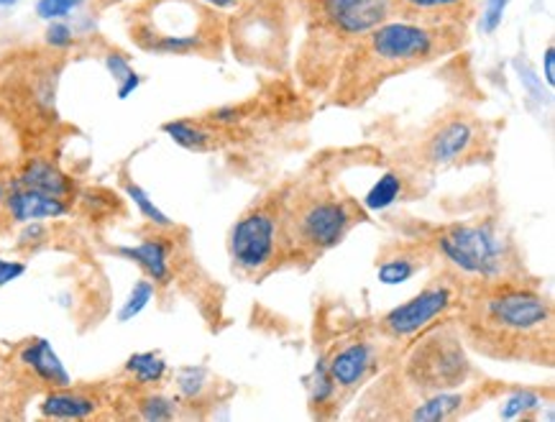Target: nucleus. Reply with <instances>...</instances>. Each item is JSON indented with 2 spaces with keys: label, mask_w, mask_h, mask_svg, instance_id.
I'll return each mask as SVG.
<instances>
[{
  "label": "nucleus",
  "mask_w": 555,
  "mask_h": 422,
  "mask_svg": "<svg viewBox=\"0 0 555 422\" xmlns=\"http://www.w3.org/2000/svg\"><path fill=\"white\" fill-rule=\"evenodd\" d=\"M156 231L159 233L149 235L139 246L116 248V254L131 259L154 284H169L175 279V241L169 239L167 231L172 228H156Z\"/></svg>",
  "instance_id": "16"
},
{
  "label": "nucleus",
  "mask_w": 555,
  "mask_h": 422,
  "mask_svg": "<svg viewBox=\"0 0 555 422\" xmlns=\"http://www.w3.org/2000/svg\"><path fill=\"white\" fill-rule=\"evenodd\" d=\"M323 361L333 379V386H336L338 399L346 402V399L359 395L384 369L400 361V354L389 343H384L372 325L364 323L353 333L344 335L331 354H323Z\"/></svg>",
  "instance_id": "13"
},
{
  "label": "nucleus",
  "mask_w": 555,
  "mask_h": 422,
  "mask_svg": "<svg viewBox=\"0 0 555 422\" xmlns=\"http://www.w3.org/2000/svg\"><path fill=\"white\" fill-rule=\"evenodd\" d=\"M466 290L468 284L453 269L436 264V271L420 287V292H415L408 303L391 307V310L379 315V318H374L369 325L374 328V333L384 343H389L402 356L404 348L417 335L430 331L433 325L443 323V320L455 318V312L464 305Z\"/></svg>",
  "instance_id": "12"
},
{
  "label": "nucleus",
  "mask_w": 555,
  "mask_h": 422,
  "mask_svg": "<svg viewBox=\"0 0 555 422\" xmlns=\"http://www.w3.org/2000/svg\"><path fill=\"white\" fill-rule=\"evenodd\" d=\"M425 177L428 175H423V171H415V169L400 164V169L389 171V175H384L382 180L374 184L372 192H369L364 200V205L369 207V210H382V207H389L400 197H412V188L423 182Z\"/></svg>",
  "instance_id": "21"
},
{
  "label": "nucleus",
  "mask_w": 555,
  "mask_h": 422,
  "mask_svg": "<svg viewBox=\"0 0 555 422\" xmlns=\"http://www.w3.org/2000/svg\"><path fill=\"white\" fill-rule=\"evenodd\" d=\"M538 407H543V392H540V389H517L515 395L507 399V405H504L502 418L528 420V418H532V410H538Z\"/></svg>",
  "instance_id": "25"
},
{
  "label": "nucleus",
  "mask_w": 555,
  "mask_h": 422,
  "mask_svg": "<svg viewBox=\"0 0 555 422\" xmlns=\"http://www.w3.org/2000/svg\"><path fill=\"white\" fill-rule=\"evenodd\" d=\"M364 220L361 203L323 177L289 180L282 213L284 269H310Z\"/></svg>",
  "instance_id": "4"
},
{
  "label": "nucleus",
  "mask_w": 555,
  "mask_h": 422,
  "mask_svg": "<svg viewBox=\"0 0 555 422\" xmlns=\"http://www.w3.org/2000/svg\"><path fill=\"white\" fill-rule=\"evenodd\" d=\"M85 0H39L37 13L47 21H56L69 16V13L80 9Z\"/></svg>",
  "instance_id": "27"
},
{
  "label": "nucleus",
  "mask_w": 555,
  "mask_h": 422,
  "mask_svg": "<svg viewBox=\"0 0 555 422\" xmlns=\"http://www.w3.org/2000/svg\"><path fill=\"white\" fill-rule=\"evenodd\" d=\"M201 3H208V5H212V9L228 13L231 9H236L241 0H201Z\"/></svg>",
  "instance_id": "32"
},
{
  "label": "nucleus",
  "mask_w": 555,
  "mask_h": 422,
  "mask_svg": "<svg viewBox=\"0 0 555 422\" xmlns=\"http://www.w3.org/2000/svg\"><path fill=\"white\" fill-rule=\"evenodd\" d=\"M295 34V0H241L225 16L231 54L246 67H259L267 73H289Z\"/></svg>",
  "instance_id": "8"
},
{
  "label": "nucleus",
  "mask_w": 555,
  "mask_h": 422,
  "mask_svg": "<svg viewBox=\"0 0 555 422\" xmlns=\"http://www.w3.org/2000/svg\"><path fill=\"white\" fill-rule=\"evenodd\" d=\"M415 235L433 248L440 267L453 269L466 284L532 277L515 235L500 218L481 216L474 220L420 226Z\"/></svg>",
  "instance_id": "6"
},
{
  "label": "nucleus",
  "mask_w": 555,
  "mask_h": 422,
  "mask_svg": "<svg viewBox=\"0 0 555 422\" xmlns=\"http://www.w3.org/2000/svg\"><path fill=\"white\" fill-rule=\"evenodd\" d=\"M297 49L289 73L305 98H325L348 52L374 26L395 18L391 0H295Z\"/></svg>",
  "instance_id": "3"
},
{
  "label": "nucleus",
  "mask_w": 555,
  "mask_h": 422,
  "mask_svg": "<svg viewBox=\"0 0 555 422\" xmlns=\"http://www.w3.org/2000/svg\"><path fill=\"white\" fill-rule=\"evenodd\" d=\"M162 131L172 136L175 144L190 149V152H216L231 141L223 128L208 124L203 116L172 120V124L162 126Z\"/></svg>",
  "instance_id": "20"
},
{
  "label": "nucleus",
  "mask_w": 555,
  "mask_h": 422,
  "mask_svg": "<svg viewBox=\"0 0 555 422\" xmlns=\"http://www.w3.org/2000/svg\"><path fill=\"white\" fill-rule=\"evenodd\" d=\"M395 367L404 384L420 397L464 389V386L474 384V379H479V371L472 361V350L461 338L455 318L443 320V323L417 335L404 348Z\"/></svg>",
  "instance_id": "10"
},
{
  "label": "nucleus",
  "mask_w": 555,
  "mask_h": 422,
  "mask_svg": "<svg viewBox=\"0 0 555 422\" xmlns=\"http://www.w3.org/2000/svg\"><path fill=\"white\" fill-rule=\"evenodd\" d=\"M13 175H16L18 184H24V188L47 192V195L75 203V195H77L75 180L67 175V171L60 169V164L49 159L44 154L28 156V159L21 162V167L13 171Z\"/></svg>",
  "instance_id": "17"
},
{
  "label": "nucleus",
  "mask_w": 555,
  "mask_h": 422,
  "mask_svg": "<svg viewBox=\"0 0 555 422\" xmlns=\"http://www.w3.org/2000/svg\"><path fill=\"white\" fill-rule=\"evenodd\" d=\"M105 407L98 389H75L73 384L49 389L41 399L39 412L49 420H90L98 418V410Z\"/></svg>",
  "instance_id": "18"
},
{
  "label": "nucleus",
  "mask_w": 555,
  "mask_h": 422,
  "mask_svg": "<svg viewBox=\"0 0 555 422\" xmlns=\"http://www.w3.org/2000/svg\"><path fill=\"white\" fill-rule=\"evenodd\" d=\"M455 325L481 359L553 369L555 307L538 277L468 284Z\"/></svg>",
  "instance_id": "1"
},
{
  "label": "nucleus",
  "mask_w": 555,
  "mask_h": 422,
  "mask_svg": "<svg viewBox=\"0 0 555 422\" xmlns=\"http://www.w3.org/2000/svg\"><path fill=\"white\" fill-rule=\"evenodd\" d=\"M504 5L507 0H483V11H481V31L492 34L496 26H500Z\"/></svg>",
  "instance_id": "28"
},
{
  "label": "nucleus",
  "mask_w": 555,
  "mask_h": 422,
  "mask_svg": "<svg viewBox=\"0 0 555 422\" xmlns=\"http://www.w3.org/2000/svg\"><path fill=\"white\" fill-rule=\"evenodd\" d=\"M436 254L420 235L410 233L404 239H391L376 254V279L382 284H402L417 277L420 271L436 267Z\"/></svg>",
  "instance_id": "14"
},
{
  "label": "nucleus",
  "mask_w": 555,
  "mask_h": 422,
  "mask_svg": "<svg viewBox=\"0 0 555 422\" xmlns=\"http://www.w3.org/2000/svg\"><path fill=\"white\" fill-rule=\"evenodd\" d=\"M545 82L551 85H555V47L553 44H547V49H545Z\"/></svg>",
  "instance_id": "31"
},
{
  "label": "nucleus",
  "mask_w": 555,
  "mask_h": 422,
  "mask_svg": "<svg viewBox=\"0 0 555 422\" xmlns=\"http://www.w3.org/2000/svg\"><path fill=\"white\" fill-rule=\"evenodd\" d=\"M124 190H126V195L131 197L133 203L139 205L141 216H144L154 228H175L172 220H169V218L165 216V213H162L159 207H156V205L152 203V200H149L146 192L141 190L137 182H131V180H128V177H124Z\"/></svg>",
  "instance_id": "24"
},
{
  "label": "nucleus",
  "mask_w": 555,
  "mask_h": 422,
  "mask_svg": "<svg viewBox=\"0 0 555 422\" xmlns=\"http://www.w3.org/2000/svg\"><path fill=\"white\" fill-rule=\"evenodd\" d=\"M26 271V264H18V261H3L0 259V287L3 284L13 282V279L21 277Z\"/></svg>",
  "instance_id": "30"
},
{
  "label": "nucleus",
  "mask_w": 555,
  "mask_h": 422,
  "mask_svg": "<svg viewBox=\"0 0 555 422\" xmlns=\"http://www.w3.org/2000/svg\"><path fill=\"white\" fill-rule=\"evenodd\" d=\"M494 154L492 126L466 108H451L433 120L404 152V167L423 171L466 167Z\"/></svg>",
  "instance_id": "11"
},
{
  "label": "nucleus",
  "mask_w": 555,
  "mask_h": 422,
  "mask_svg": "<svg viewBox=\"0 0 555 422\" xmlns=\"http://www.w3.org/2000/svg\"><path fill=\"white\" fill-rule=\"evenodd\" d=\"M481 3L483 0H391V9L397 18L472 28L479 18Z\"/></svg>",
  "instance_id": "15"
},
{
  "label": "nucleus",
  "mask_w": 555,
  "mask_h": 422,
  "mask_svg": "<svg viewBox=\"0 0 555 422\" xmlns=\"http://www.w3.org/2000/svg\"><path fill=\"white\" fill-rule=\"evenodd\" d=\"M284 195L287 182L261 192L228 233V259L233 274L244 282L259 284L284 269Z\"/></svg>",
  "instance_id": "9"
},
{
  "label": "nucleus",
  "mask_w": 555,
  "mask_h": 422,
  "mask_svg": "<svg viewBox=\"0 0 555 422\" xmlns=\"http://www.w3.org/2000/svg\"><path fill=\"white\" fill-rule=\"evenodd\" d=\"M472 41V28L446 24H420L389 18L374 26L340 64L336 82L325 95L333 108H364L395 77L417 73L459 54Z\"/></svg>",
  "instance_id": "2"
},
{
  "label": "nucleus",
  "mask_w": 555,
  "mask_h": 422,
  "mask_svg": "<svg viewBox=\"0 0 555 422\" xmlns=\"http://www.w3.org/2000/svg\"><path fill=\"white\" fill-rule=\"evenodd\" d=\"M67 52L31 47L0 60V113L26 131H47L56 124V85Z\"/></svg>",
  "instance_id": "7"
},
{
  "label": "nucleus",
  "mask_w": 555,
  "mask_h": 422,
  "mask_svg": "<svg viewBox=\"0 0 555 422\" xmlns=\"http://www.w3.org/2000/svg\"><path fill=\"white\" fill-rule=\"evenodd\" d=\"M225 16L201 0H137L126 11V31L146 54L220 60L228 52Z\"/></svg>",
  "instance_id": "5"
},
{
  "label": "nucleus",
  "mask_w": 555,
  "mask_h": 422,
  "mask_svg": "<svg viewBox=\"0 0 555 422\" xmlns=\"http://www.w3.org/2000/svg\"><path fill=\"white\" fill-rule=\"evenodd\" d=\"M133 407H137L133 418L139 420H172L177 414L172 399H167L165 395H154V392H139L133 397Z\"/></svg>",
  "instance_id": "23"
},
{
  "label": "nucleus",
  "mask_w": 555,
  "mask_h": 422,
  "mask_svg": "<svg viewBox=\"0 0 555 422\" xmlns=\"http://www.w3.org/2000/svg\"><path fill=\"white\" fill-rule=\"evenodd\" d=\"M18 367L24 369V374L49 389H60V386H69V374L64 371L62 361L56 359L54 348L49 346V341L37 338L26 341L18 348Z\"/></svg>",
  "instance_id": "19"
},
{
  "label": "nucleus",
  "mask_w": 555,
  "mask_h": 422,
  "mask_svg": "<svg viewBox=\"0 0 555 422\" xmlns=\"http://www.w3.org/2000/svg\"><path fill=\"white\" fill-rule=\"evenodd\" d=\"M73 44H75V39H73V31H69V26H64V24H52V26H49L47 47L62 49V52H67V49L73 47Z\"/></svg>",
  "instance_id": "29"
},
{
  "label": "nucleus",
  "mask_w": 555,
  "mask_h": 422,
  "mask_svg": "<svg viewBox=\"0 0 555 422\" xmlns=\"http://www.w3.org/2000/svg\"><path fill=\"white\" fill-rule=\"evenodd\" d=\"M0 3H13V0H0Z\"/></svg>",
  "instance_id": "33"
},
{
  "label": "nucleus",
  "mask_w": 555,
  "mask_h": 422,
  "mask_svg": "<svg viewBox=\"0 0 555 422\" xmlns=\"http://www.w3.org/2000/svg\"><path fill=\"white\" fill-rule=\"evenodd\" d=\"M126 374H131L137 386H156L165 382L167 376V363L156 354H133L126 361Z\"/></svg>",
  "instance_id": "22"
},
{
  "label": "nucleus",
  "mask_w": 555,
  "mask_h": 422,
  "mask_svg": "<svg viewBox=\"0 0 555 422\" xmlns=\"http://www.w3.org/2000/svg\"><path fill=\"white\" fill-rule=\"evenodd\" d=\"M152 297H154V282H152V279H141L137 287H133L131 297H128L126 307H124V310H120L118 320H131L133 315H139L141 310H144L146 303Z\"/></svg>",
  "instance_id": "26"
}]
</instances>
